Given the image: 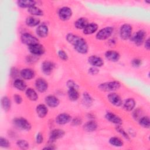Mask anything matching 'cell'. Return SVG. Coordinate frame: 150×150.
<instances>
[{"label": "cell", "instance_id": "obj_1", "mask_svg": "<svg viewBox=\"0 0 150 150\" xmlns=\"http://www.w3.org/2000/svg\"><path fill=\"white\" fill-rule=\"evenodd\" d=\"M67 41L73 46L74 50L79 53L84 54L88 52V46L86 40L81 36L69 33L66 35Z\"/></svg>", "mask_w": 150, "mask_h": 150}, {"label": "cell", "instance_id": "obj_2", "mask_svg": "<svg viewBox=\"0 0 150 150\" xmlns=\"http://www.w3.org/2000/svg\"><path fill=\"white\" fill-rule=\"evenodd\" d=\"M121 87V83L117 80L102 83L98 86V88L105 92H114Z\"/></svg>", "mask_w": 150, "mask_h": 150}, {"label": "cell", "instance_id": "obj_3", "mask_svg": "<svg viewBox=\"0 0 150 150\" xmlns=\"http://www.w3.org/2000/svg\"><path fill=\"white\" fill-rule=\"evenodd\" d=\"M12 124L13 126L20 130L29 131L31 129L32 125L25 118L16 117L13 119Z\"/></svg>", "mask_w": 150, "mask_h": 150}, {"label": "cell", "instance_id": "obj_4", "mask_svg": "<svg viewBox=\"0 0 150 150\" xmlns=\"http://www.w3.org/2000/svg\"><path fill=\"white\" fill-rule=\"evenodd\" d=\"M114 28L111 26H106L99 30L96 35V38L99 40H105L111 36Z\"/></svg>", "mask_w": 150, "mask_h": 150}, {"label": "cell", "instance_id": "obj_5", "mask_svg": "<svg viewBox=\"0 0 150 150\" xmlns=\"http://www.w3.org/2000/svg\"><path fill=\"white\" fill-rule=\"evenodd\" d=\"M132 27L128 23H124L120 26L119 30L120 37L122 40H127L131 36Z\"/></svg>", "mask_w": 150, "mask_h": 150}, {"label": "cell", "instance_id": "obj_6", "mask_svg": "<svg viewBox=\"0 0 150 150\" xmlns=\"http://www.w3.org/2000/svg\"><path fill=\"white\" fill-rule=\"evenodd\" d=\"M21 40L22 43L28 46L39 43V39L29 33H23L21 36Z\"/></svg>", "mask_w": 150, "mask_h": 150}, {"label": "cell", "instance_id": "obj_7", "mask_svg": "<svg viewBox=\"0 0 150 150\" xmlns=\"http://www.w3.org/2000/svg\"><path fill=\"white\" fill-rule=\"evenodd\" d=\"M146 32L144 30H139L132 36V41L137 46L142 45L146 39Z\"/></svg>", "mask_w": 150, "mask_h": 150}, {"label": "cell", "instance_id": "obj_8", "mask_svg": "<svg viewBox=\"0 0 150 150\" xmlns=\"http://www.w3.org/2000/svg\"><path fill=\"white\" fill-rule=\"evenodd\" d=\"M72 15V10L68 6H63L60 8L58 11V16L59 18L63 21H68L71 17Z\"/></svg>", "mask_w": 150, "mask_h": 150}, {"label": "cell", "instance_id": "obj_9", "mask_svg": "<svg viewBox=\"0 0 150 150\" xmlns=\"http://www.w3.org/2000/svg\"><path fill=\"white\" fill-rule=\"evenodd\" d=\"M35 86L36 89L40 93H45L48 89L49 84L47 81L43 78H38L35 82Z\"/></svg>", "mask_w": 150, "mask_h": 150}, {"label": "cell", "instance_id": "obj_10", "mask_svg": "<svg viewBox=\"0 0 150 150\" xmlns=\"http://www.w3.org/2000/svg\"><path fill=\"white\" fill-rule=\"evenodd\" d=\"M108 101L115 107H120L122 104V101L121 97L115 92H111L107 95Z\"/></svg>", "mask_w": 150, "mask_h": 150}, {"label": "cell", "instance_id": "obj_11", "mask_svg": "<svg viewBox=\"0 0 150 150\" xmlns=\"http://www.w3.org/2000/svg\"><path fill=\"white\" fill-rule=\"evenodd\" d=\"M65 132L63 129L60 128H55L52 129L49 134V141L53 142L57 139H60L64 137Z\"/></svg>", "mask_w": 150, "mask_h": 150}, {"label": "cell", "instance_id": "obj_12", "mask_svg": "<svg viewBox=\"0 0 150 150\" xmlns=\"http://www.w3.org/2000/svg\"><path fill=\"white\" fill-rule=\"evenodd\" d=\"M28 50L32 54L36 56L42 55L45 52V49L44 46L39 43L28 46Z\"/></svg>", "mask_w": 150, "mask_h": 150}, {"label": "cell", "instance_id": "obj_13", "mask_svg": "<svg viewBox=\"0 0 150 150\" xmlns=\"http://www.w3.org/2000/svg\"><path fill=\"white\" fill-rule=\"evenodd\" d=\"M55 67L54 63L50 60H45L41 64V70L43 74L49 76Z\"/></svg>", "mask_w": 150, "mask_h": 150}, {"label": "cell", "instance_id": "obj_14", "mask_svg": "<svg viewBox=\"0 0 150 150\" xmlns=\"http://www.w3.org/2000/svg\"><path fill=\"white\" fill-rule=\"evenodd\" d=\"M71 117L67 113H60L58 114L55 118V122L58 125H65L70 122L71 120Z\"/></svg>", "mask_w": 150, "mask_h": 150}, {"label": "cell", "instance_id": "obj_15", "mask_svg": "<svg viewBox=\"0 0 150 150\" xmlns=\"http://www.w3.org/2000/svg\"><path fill=\"white\" fill-rule=\"evenodd\" d=\"M105 118L110 122L117 125H121L122 124V120L118 115L112 112H107L105 114Z\"/></svg>", "mask_w": 150, "mask_h": 150}, {"label": "cell", "instance_id": "obj_16", "mask_svg": "<svg viewBox=\"0 0 150 150\" xmlns=\"http://www.w3.org/2000/svg\"><path fill=\"white\" fill-rule=\"evenodd\" d=\"M45 101L46 104L51 108L57 107L60 104L59 99L53 95H48L46 96L45 98Z\"/></svg>", "mask_w": 150, "mask_h": 150}, {"label": "cell", "instance_id": "obj_17", "mask_svg": "<svg viewBox=\"0 0 150 150\" xmlns=\"http://www.w3.org/2000/svg\"><path fill=\"white\" fill-rule=\"evenodd\" d=\"M88 63L92 66L96 67H100L104 64L103 59L96 55H91L88 58Z\"/></svg>", "mask_w": 150, "mask_h": 150}, {"label": "cell", "instance_id": "obj_18", "mask_svg": "<svg viewBox=\"0 0 150 150\" xmlns=\"http://www.w3.org/2000/svg\"><path fill=\"white\" fill-rule=\"evenodd\" d=\"M105 57L109 61L112 62H118L120 59V53L114 50H107L104 54Z\"/></svg>", "mask_w": 150, "mask_h": 150}, {"label": "cell", "instance_id": "obj_19", "mask_svg": "<svg viewBox=\"0 0 150 150\" xmlns=\"http://www.w3.org/2000/svg\"><path fill=\"white\" fill-rule=\"evenodd\" d=\"M36 33L39 38H45L47 37L49 34L48 26L45 24L39 25L36 29Z\"/></svg>", "mask_w": 150, "mask_h": 150}, {"label": "cell", "instance_id": "obj_20", "mask_svg": "<svg viewBox=\"0 0 150 150\" xmlns=\"http://www.w3.org/2000/svg\"><path fill=\"white\" fill-rule=\"evenodd\" d=\"M20 76L25 80H31L34 78L35 73L34 70L30 68H25L20 71Z\"/></svg>", "mask_w": 150, "mask_h": 150}, {"label": "cell", "instance_id": "obj_21", "mask_svg": "<svg viewBox=\"0 0 150 150\" xmlns=\"http://www.w3.org/2000/svg\"><path fill=\"white\" fill-rule=\"evenodd\" d=\"M98 28V26L96 23L91 22L89 23L85 28L83 30V32L84 35H89L96 33Z\"/></svg>", "mask_w": 150, "mask_h": 150}, {"label": "cell", "instance_id": "obj_22", "mask_svg": "<svg viewBox=\"0 0 150 150\" xmlns=\"http://www.w3.org/2000/svg\"><path fill=\"white\" fill-rule=\"evenodd\" d=\"M36 112L39 118H45L48 113L47 107L43 104H39L36 107Z\"/></svg>", "mask_w": 150, "mask_h": 150}, {"label": "cell", "instance_id": "obj_23", "mask_svg": "<svg viewBox=\"0 0 150 150\" xmlns=\"http://www.w3.org/2000/svg\"><path fill=\"white\" fill-rule=\"evenodd\" d=\"M84 131L88 132H91L95 131L98 128L97 123L93 120H90L86 122L83 127Z\"/></svg>", "mask_w": 150, "mask_h": 150}, {"label": "cell", "instance_id": "obj_24", "mask_svg": "<svg viewBox=\"0 0 150 150\" xmlns=\"http://www.w3.org/2000/svg\"><path fill=\"white\" fill-rule=\"evenodd\" d=\"M88 23V21L86 18L81 17L74 22V26L77 29L83 30Z\"/></svg>", "mask_w": 150, "mask_h": 150}, {"label": "cell", "instance_id": "obj_25", "mask_svg": "<svg viewBox=\"0 0 150 150\" xmlns=\"http://www.w3.org/2000/svg\"><path fill=\"white\" fill-rule=\"evenodd\" d=\"M124 109L127 111H132L136 105L135 101L132 98H128L125 100L124 103H122Z\"/></svg>", "mask_w": 150, "mask_h": 150}, {"label": "cell", "instance_id": "obj_26", "mask_svg": "<svg viewBox=\"0 0 150 150\" xmlns=\"http://www.w3.org/2000/svg\"><path fill=\"white\" fill-rule=\"evenodd\" d=\"M25 95L26 97L30 101H35L38 99V94L36 91L32 88H27L25 90Z\"/></svg>", "mask_w": 150, "mask_h": 150}, {"label": "cell", "instance_id": "obj_27", "mask_svg": "<svg viewBox=\"0 0 150 150\" xmlns=\"http://www.w3.org/2000/svg\"><path fill=\"white\" fill-rule=\"evenodd\" d=\"M13 87L19 91H25L26 89V84L25 81L21 79H16L13 83Z\"/></svg>", "mask_w": 150, "mask_h": 150}, {"label": "cell", "instance_id": "obj_28", "mask_svg": "<svg viewBox=\"0 0 150 150\" xmlns=\"http://www.w3.org/2000/svg\"><path fill=\"white\" fill-rule=\"evenodd\" d=\"M40 22V20L33 16H30L26 18L25 23L27 26L29 27H35L36 26H39Z\"/></svg>", "mask_w": 150, "mask_h": 150}, {"label": "cell", "instance_id": "obj_29", "mask_svg": "<svg viewBox=\"0 0 150 150\" xmlns=\"http://www.w3.org/2000/svg\"><path fill=\"white\" fill-rule=\"evenodd\" d=\"M82 102L85 107L88 108L91 106L93 102V99L88 93L84 92L83 94Z\"/></svg>", "mask_w": 150, "mask_h": 150}, {"label": "cell", "instance_id": "obj_30", "mask_svg": "<svg viewBox=\"0 0 150 150\" xmlns=\"http://www.w3.org/2000/svg\"><path fill=\"white\" fill-rule=\"evenodd\" d=\"M1 101L2 109L6 112L9 111L11 107V101L10 98L8 96H5L2 97Z\"/></svg>", "mask_w": 150, "mask_h": 150}, {"label": "cell", "instance_id": "obj_31", "mask_svg": "<svg viewBox=\"0 0 150 150\" xmlns=\"http://www.w3.org/2000/svg\"><path fill=\"white\" fill-rule=\"evenodd\" d=\"M67 96L70 100L72 101H77L80 96L78 90L73 88H70L67 91Z\"/></svg>", "mask_w": 150, "mask_h": 150}, {"label": "cell", "instance_id": "obj_32", "mask_svg": "<svg viewBox=\"0 0 150 150\" xmlns=\"http://www.w3.org/2000/svg\"><path fill=\"white\" fill-rule=\"evenodd\" d=\"M36 2L33 0H19L17 1V5L19 7L22 8L28 9L32 6H35Z\"/></svg>", "mask_w": 150, "mask_h": 150}, {"label": "cell", "instance_id": "obj_33", "mask_svg": "<svg viewBox=\"0 0 150 150\" xmlns=\"http://www.w3.org/2000/svg\"><path fill=\"white\" fill-rule=\"evenodd\" d=\"M28 12L32 15V16H42L43 15V11L39 8L38 6H32L28 9Z\"/></svg>", "mask_w": 150, "mask_h": 150}, {"label": "cell", "instance_id": "obj_34", "mask_svg": "<svg viewBox=\"0 0 150 150\" xmlns=\"http://www.w3.org/2000/svg\"><path fill=\"white\" fill-rule=\"evenodd\" d=\"M109 143L113 146L121 147L124 145V142L121 139L117 137H112L109 139Z\"/></svg>", "mask_w": 150, "mask_h": 150}, {"label": "cell", "instance_id": "obj_35", "mask_svg": "<svg viewBox=\"0 0 150 150\" xmlns=\"http://www.w3.org/2000/svg\"><path fill=\"white\" fill-rule=\"evenodd\" d=\"M139 124L144 128H149L150 125V120L148 116H142L138 120Z\"/></svg>", "mask_w": 150, "mask_h": 150}, {"label": "cell", "instance_id": "obj_36", "mask_svg": "<svg viewBox=\"0 0 150 150\" xmlns=\"http://www.w3.org/2000/svg\"><path fill=\"white\" fill-rule=\"evenodd\" d=\"M16 145L18 148L22 149H27L29 147V142L25 139H19L16 141Z\"/></svg>", "mask_w": 150, "mask_h": 150}, {"label": "cell", "instance_id": "obj_37", "mask_svg": "<svg viewBox=\"0 0 150 150\" xmlns=\"http://www.w3.org/2000/svg\"><path fill=\"white\" fill-rule=\"evenodd\" d=\"M115 129H116L117 132H118L120 134H121L124 138H125V139H127L128 141L130 140V137L128 135V134L120 125H117L115 127Z\"/></svg>", "mask_w": 150, "mask_h": 150}, {"label": "cell", "instance_id": "obj_38", "mask_svg": "<svg viewBox=\"0 0 150 150\" xmlns=\"http://www.w3.org/2000/svg\"><path fill=\"white\" fill-rule=\"evenodd\" d=\"M11 144L8 139L1 137L0 138V146L4 148H8L10 146Z\"/></svg>", "mask_w": 150, "mask_h": 150}, {"label": "cell", "instance_id": "obj_39", "mask_svg": "<svg viewBox=\"0 0 150 150\" xmlns=\"http://www.w3.org/2000/svg\"><path fill=\"white\" fill-rule=\"evenodd\" d=\"M57 55L59 57L63 60V61H67L69 59V56L67 54V53L63 50H59L57 52Z\"/></svg>", "mask_w": 150, "mask_h": 150}, {"label": "cell", "instance_id": "obj_40", "mask_svg": "<svg viewBox=\"0 0 150 150\" xmlns=\"http://www.w3.org/2000/svg\"><path fill=\"white\" fill-rule=\"evenodd\" d=\"M20 74V71H19V70L15 67H13L11 68L10 70V76L13 79H18L17 77Z\"/></svg>", "mask_w": 150, "mask_h": 150}, {"label": "cell", "instance_id": "obj_41", "mask_svg": "<svg viewBox=\"0 0 150 150\" xmlns=\"http://www.w3.org/2000/svg\"><path fill=\"white\" fill-rule=\"evenodd\" d=\"M71 124L73 126H79L82 123V120L80 117H76L74 118L73 119H71Z\"/></svg>", "mask_w": 150, "mask_h": 150}, {"label": "cell", "instance_id": "obj_42", "mask_svg": "<svg viewBox=\"0 0 150 150\" xmlns=\"http://www.w3.org/2000/svg\"><path fill=\"white\" fill-rule=\"evenodd\" d=\"M131 63L132 67L135 68H137V67H139L142 64V60L140 59L135 58L132 60Z\"/></svg>", "mask_w": 150, "mask_h": 150}, {"label": "cell", "instance_id": "obj_43", "mask_svg": "<svg viewBox=\"0 0 150 150\" xmlns=\"http://www.w3.org/2000/svg\"><path fill=\"white\" fill-rule=\"evenodd\" d=\"M66 86L67 87L70 88H76L77 90H78L79 88V86L77 83H76L73 80H69L67 81L66 82Z\"/></svg>", "mask_w": 150, "mask_h": 150}, {"label": "cell", "instance_id": "obj_44", "mask_svg": "<svg viewBox=\"0 0 150 150\" xmlns=\"http://www.w3.org/2000/svg\"><path fill=\"white\" fill-rule=\"evenodd\" d=\"M43 135L41 132H38L36 135V138H35V140H36V142L38 144H40L43 142Z\"/></svg>", "mask_w": 150, "mask_h": 150}, {"label": "cell", "instance_id": "obj_45", "mask_svg": "<svg viewBox=\"0 0 150 150\" xmlns=\"http://www.w3.org/2000/svg\"><path fill=\"white\" fill-rule=\"evenodd\" d=\"M141 111L139 109H137L135 110L134 111H133L132 112V117L135 120H139L142 116H141Z\"/></svg>", "mask_w": 150, "mask_h": 150}, {"label": "cell", "instance_id": "obj_46", "mask_svg": "<svg viewBox=\"0 0 150 150\" xmlns=\"http://www.w3.org/2000/svg\"><path fill=\"white\" fill-rule=\"evenodd\" d=\"M13 100H14V101H15V103H16L17 104H21L22 103V101H23L22 97L19 94H15L13 95Z\"/></svg>", "mask_w": 150, "mask_h": 150}, {"label": "cell", "instance_id": "obj_47", "mask_svg": "<svg viewBox=\"0 0 150 150\" xmlns=\"http://www.w3.org/2000/svg\"><path fill=\"white\" fill-rule=\"evenodd\" d=\"M88 73L91 75H96L99 73V69L98 67L92 66L88 69Z\"/></svg>", "mask_w": 150, "mask_h": 150}, {"label": "cell", "instance_id": "obj_48", "mask_svg": "<svg viewBox=\"0 0 150 150\" xmlns=\"http://www.w3.org/2000/svg\"><path fill=\"white\" fill-rule=\"evenodd\" d=\"M144 47L147 50H149L150 49V45H149V38H148L146 39L144 42Z\"/></svg>", "mask_w": 150, "mask_h": 150}, {"label": "cell", "instance_id": "obj_49", "mask_svg": "<svg viewBox=\"0 0 150 150\" xmlns=\"http://www.w3.org/2000/svg\"><path fill=\"white\" fill-rule=\"evenodd\" d=\"M49 142V144L46 146L45 147H44L43 149H54L55 147L52 145L53 142Z\"/></svg>", "mask_w": 150, "mask_h": 150}]
</instances>
